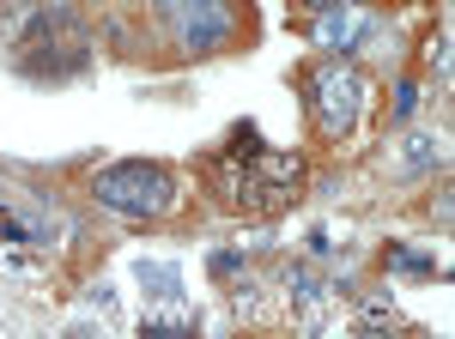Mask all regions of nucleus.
Returning <instances> with one entry per match:
<instances>
[{
    "label": "nucleus",
    "instance_id": "nucleus-1",
    "mask_svg": "<svg viewBox=\"0 0 455 339\" xmlns=\"http://www.w3.org/2000/svg\"><path fill=\"white\" fill-rule=\"evenodd\" d=\"M298 176H304V164L285 158V152H274L255 128H237L231 146L212 158V188L231 206H255V212H274L280 201H291Z\"/></svg>",
    "mask_w": 455,
    "mask_h": 339
},
{
    "label": "nucleus",
    "instance_id": "nucleus-2",
    "mask_svg": "<svg viewBox=\"0 0 455 339\" xmlns=\"http://www.w3.org/2000/svg\"><path fill=\"white\" fill-rule=\"evenodd\" d=\"M92 194L109 212H128V218H158L176 206V182L171 170L146 164V158H128V164H109L92 176Z\"/></svg>",
    "mask_w": 455,
    "mask_h": 339
},
{
    "label": "nucleus",
    "instance_id": "nucleus-3",
    "mask_svg": "<svg viewBox=\"0 0 455 339\" xmlns=\"http://www.w3.org/2000/svg\"><path fill=\"white\" fill-rule=\"evenodd\" d=\"M304 91H310V115L322 134H347L352 122H358V109H364V85H358V73L352 67H315L304 79Z\"/></svg>",
    "mask_w": 455,
    "mask_h": 339
},
{
    "label": "nucleus",
    "instance_id": "nucleus-4",
    "mask_svg": "<svg viewBox=\"0 0 455 339\" xmlns=\"http://www.w3.org/2000/svg\"><path fill=\"white\" fill-rule=\"evenodd\" d=\"M164 12L176 19V43H182L188 55H207V49H219V43L231 36V12H225L219 0H171Z\"/></svg>",
    "mask_w": 455,
    "mask_h": 339
},
{
    "label": "nucleus",
    "instance_id": "nucleus-5",
    "mask_svg": "<svg viewBox=\"0 0 455 339\" xmlns=\"http://www.w3.org/2000/svg\"><path fill=\"white\" fill-rule=\"evenodd\" d=\"M310 36L322 43V49H347L352 36H364V19H358V12H347V6H334L328 19H315V25H310Z\"/></svg>",
    "mask_w": 455,
    "mask_h": 339
},
{
    "label": "nucleus",
    "instance_id": "nucleus-6",
    "mask_svg": "<svg viewBox=\"0 0 455 339\" xmlns=\"http://www.w3.org/2000/svg\"><path fill=\"white\" fill-rule=\"evenodd\" d=\"M140 285H152V297L176 304L182 297V267L176 261H140Z\"/></svg>",
    "mask_w": 455,
    "mask_h": 339
},
{
    "label": "nucleus",
    "instance_id": "nucleus-7",
    "mask_svg": "<svg viewBox=\"0 0 455 339\" xmlns=\"http://www.w3.org/2000/svg\"><path fill=\"white\" fill-rule=\"evenodd\" d=\"M388 267H395V272H431V261L413 255V248H388Z\"/></svg>",
    "mask_w": 455,
    "mask_h": 339
},
{
    "label": "nucleus",
    "instance_id": "nucleus-8",
    "mask_svg": "<svg viewBox=\"0 0 455 339\" xmlns=\"http://www.w3.org/2000/svg\"><path fill=\"white\" fill-rule=\"evenodd\" d=\"M431 158H443V152H437V139H407V164H413V170H425Z\"/></svg>",
    "mask_w": 455,
    "mask_h": 339
},
{
    "label": "nucleus",
    "instance_id": "nucleus-9",
    "mask_svg": "<svg viewBox=\"0 0 455 339\" xmlns=\"http://www.w3.org/2000/svg\"><path fill=\"white\" fill-rule=\"evenodd\" d=\"M413 103H419V91H413V85H401V91H395V109H388V115H395V122H407V115H413Z\"/></svg>",
    "mask_w": 455,
    "mask_h": 339
},
{
    "label": "nucleus",
    "instance_id": "nucleus-10",
    "mask_svg": "<svg viewBox=\"0 0 455 339\" xmlns=\"http://www.w3.org/2000/svg\"><path fill=\"white\" fill-rule=\"evenodd\" d=\"M304 6H315V12H334V6H352V0H304Z\"/></svg>",
    "mask_w": 455,
    "mask_h": 339
}]
</instances>
